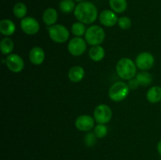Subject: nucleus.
<instances>
[{
  "instance_id": "1",
  "label": "nucleus",
  "mask_w": 161,
  "mask_h": 160,
  "mask_svg": "<svg viewBox=\"0 0 161 160\" xmlns=\"http://www.w3.org/2000/svg\"><path fill=\"white\" fill-rule=\"evenodd\" d=\"M75 18L84 24H92L97 20V9L91 2H81L76 5L74 10Z\"/></svg>"
},
{
  "instance_id": "2",
  "label": "nucleus",
  "mask_w": 161,
  "mask_h": 160,
  "mask_svg": "<svg viewBox=\"0 0 161 160\" xmlns=\"http://www.w3.org/2000/svg\"><path fill=\"white\" fill-rule=\"evenodd\" d=\"M116 71L118 76L124 80H130L137 75V66L131 59L122 58L117 62Z\"/></svg>"
},
{
  "instance_id": "3",
  "label": "nucleus",
  "mask_w": 161,
  "mask_h": 160,
  "mask_svg": "<svg viewBox=\"0 0 161 160\" xmlns=\"http://www.w3.org/2000/svg\"><path fill=\"white\" fill-rule=\"evenodd\" d=\"M105 32L99 25H92L86 29L85 40L91 45H99L104 42Z\"/></svg>"
},
{
  "instance_id": "4",
  "label": "nucleus",
  "mask_w": 161,
  "mask_h": 160,
  "mask_svg": "<svg viewBox=\"0 0 161 160\" xmlns=\"http://www.w3.org/2000/svg\"><path fill=\"white\" fill-rule=\"evenodd\" d=\"M130 88L128 85L122 81H119L113 84L108 90V96L112 100L119 102L124 100L129 94Z\"/></svg>"
},
{
  "instance_id": "5",
  "label": "nucleus",
  "mask_w": 161,
  "mask_h": 160,
  "mask_svg": "<svg viewBox=\"0 0 161 160\" xmlns=\"http://www.w3.org/2000/svg\"><path fill=\"white\" fill-rule=\"evenodd\" d=\"M48 33L50 39L57 43H64L69 39V31L64 25H52L49 28Z\"/></svg>"
},
{
  "instance_id": "6",
  "label": "nucleus",
  "mask_w": 161,
  "mask_h": 160,
  "mask_svg": "<svg viewBox=\"0 0 161 160\" xmlns=\"http://www.w3.org/2000/svg\"><path fill=\"white\" fill-rule=\"evenodd\" d=\"M112 117H113V111L108 105L102 104L97 105L94 109V119L98 124L108 123L112 119Z\"/></svg>"
},
{
  "instance_id": "7",
  "label": "nucleus",
  "mask_w": 161,
  "mask_h": 160,
  "mask_svg": "<svg viewBox=\"0 0 161 160\" xmlns=\"http://www.w3.org/2000/svg\"><path fill=\"white\" fill-rule=\"evenodd\" d=\"M86 40L81 37H74L68 44V50L72 56H80L86 51Z\"/></svg>"
},
{
  "instance_id": "8",
  "label": "nucleus",
  "mask_w": 161,
  "mask_h": 160,
  "mask_svg": "<svg viewBox=\"0 0 161 160\" xmlns=\"http://www.w3.org/2000/svg\"><path fill=\"white\" fill-rule=\"evenodd\" d=\"M6 67L9 71L14 73H19L25 67V62L22 57L16 53H10L7 55L5 60Z\"/></svg>"
},
{
  "instance_id": "9",
  "label": "nucleus",
  "mask_w": 161,
  "mask_h": 160,
  "mask_svg": "<svg viewBox=\"0 0 161 160\" xmlns=\"http://www.w3.org/2000/svg\"><path fill=\"white\" fill-rule=\"evenodd\" d=\"M155 58L153 55L149 52H142L140 53L135 59V64L137 67L142 71L149 70L152 68L154 65Z\"/></svg>"
},
{
  "instance_id": "10",
  "label": "nucleus",
  "mask_w": 161,
  "mask_h": 160,
  "mask_svg": "<svg viewBox=\"0 0 161 160\" xmlns=\"http://www.w3.org/2000/svg\"><path fill=\"white\" fill-rule=\"evenodd\" d=\"M39 24L36 18L31 17H25L21 19L20 28L24 33L29 35H36L39 31Z\"/></svg>"
},
{
  "instance_id": "11",
  "label": "nucleus",
  "mask_w": 161,
  "mask_h": 160,
  "mask_svg": "<svg viewBox=\"0 0 161 160\" xmlns=\"http://www.w3.org/2000/svg\"><path fill=\"white\" fill-rule=\"evenodd\" d=\"M94 119L91 115H80L75 122V125L79 130L83 132H89L94 128Z\"/></svg>"
},
{
  "instance_id": "12",
  "label": "nucleus",
  "mask_w": 161,
  "mask_h": 160,
  "mask_svg": "<svg viewBox=\"0 0 161 160\" xmlns=\"http://www.w3.org/2000/svg\"><path fill=\"white\" fill-rule=\"evenodd\" d=\"M98 18L100 23L108 28L115 26L118 23V20H119L116 13L113 10H109V9H105V10L102 11L99 14Z\"/></svg>"
},
{
  "instance_id": "13",
  "label": "nucleus",
  "mask_w": 161,
  "mask_h": 160,
  "mask_svg": "<svg viewBox=\"0 0 161 160\" xmlns=\"http://www.w3.org/2000/svg\"><path fill=\"white\" fill-rule=\"evenodd\" d=\"M45 60V52L39 46H35L29 52V61L34 65H40Z\"/></svg>"
},
{
  "instance_id": "14",
  "label": "nucleus",
  "mask_w": 161,
  "mask_h": 160,
  "mask_svg": "<svg viewBox=\"0 0 161 160\" xmlns=\"http://www.w3.org/2000/svg\"><path fill=\"white\" fill-rule=\"evenodd\" d=\"M85 75V71L81 66L75 65L71 67L68 73L69 80L72 83H80L83 79Z\"/></svg>"
},
{
  "instance_id": "15",
  "label": "nucleus",
  "mask_w": 161,
  "mask_h": 160,
  "mask_svg": "<svg viewBox=\"0 0 161 160\" xmlns=\"http://www.w3.org/2000/svg\"><path fill=\"white\" fill-rule=\"evenodd\" d=\"M58 17V12L54 8H47L42 14V20L47 25L52 26L56 24Z\"/></svg>"
},
{
  "instance_id": "16",
  "label": "nucleus",
  "mask_w": 161,
  "mask_h": 160,
  "mask_svg": "<svg viewBox=\"0 0 161 160\" xmlns=\"http://www.w3.org/2000/svg\"><path fill=\"white\" fill-rule=\"evenodd\" d=\"M16 25L9 19H4L0 21V32L5 36H10L15 32Z\"/></svg>"
},
{
  "instance_id": "17",
  "label": "nucleus",
  "mask_w": 161,
  "mask_h": 160,
  "mask_svg": "<svg viewBox=\"0 0 161 160\" xmlns=\"http://www.w3.org/2000/svg\"><path fill=\"white\" fill-rule=\"evenodd\" d=\"M146 99L149 103L156 104L161 101V87L155 86L149 88L146 93Z\"/></svg>"
},
{
  "instance_id": "18",
  "label": "nucleus",
  "mask_w": 161,
  "mask_h": 160,
  "mask_svg": "<svg viewBox=\"0 0 161 160\" xmlns=\"http://www.w3.org/2000/svg\"><path fill=\"white\" fill-rule=\"evenodd\" d=\"M105 51L102 45H93L89 50V56L92 61L98 62L105 57Z\"/></svg>"
},
{
  "instance_id": "19",
  "label": "nucleus",
  "mask_w": 161,
  "mask_h": 160,
  "mask_svg": "<svg viewBox=\"0 0 161 160\" xmlns=\"http://www.w3.org/2000/svg\"><path fill=\"white\" fill-rule=\"evenodd\" d=\"M14 48V41L9 37H5L0 42V50L4 55H9L12 53Z\"/></svg>"
},
{
  "instance_id": "20",
  "label": "nucleus",
  "mask_w": 161,
  "mask_h": 160,
  "mask_svg": "<svg viewBox=\"0 0 161 160\" xmlns=\"http://www.w3.org/2000/svg\"><path fill=\"white\" fill-rule=\"evenodd\" d=\"M109 6L112 10L117 13H122L127 9V0H109Z\"/></svg>"
},
{
  "instance_id": "21",
  "label": "nucleus",
  "mask_w": 161,
  "mask_h": 160,
  "mask_svg": "<svg viewBox=\"0 0 161 160\" xmlns=\"http://www.w3.org/2000/svg\"><path fill=\"white\" fill-rule=\"evenodd\" d=\"M13 13L17 18L23 19L25 18L28 13V8L25 3H17L14 5L13 8Z\"/></svg>"
},
{
  "instance_id": "22",
  "label": "nucleus",
  "mask_w": 161,
  "mask_h": 160,
  "mask_svg": "<svg viewBox=\"0 0 161 160\" xmlns=\"http://www.w3.org/2000/svg\"><path fill=\"white\" fill-rule=\"evenodd\" d=\"M136 78L138 80V83L140 86H148L152 83L153 82V76L147 72H139L136 75Z\"/></svg>"
},
{
  "instance_id": "23",
  "label": "nucleus",
  "mask_w": 161,
  "mask_h": 160,
  "mask_svg": "<svg viewBox=\"0 0 161 160\" xmlns=\"http://www.w3.org/2000/svg\"><path fill=\"white\" fill-rule=\"evenodd\" d=\"M75 4L74 0H61L59 4L60 10L64 13H69L75 10Z\"/></svg>"
},
{
  "instance_id": "24",
  "label": "nucleus",
  "mask_w": 161,
  "mask_h": 160,
  "mask_svg": "<svg viewBox=\"0 0 161 160\" xmlns=\"http://www.w3.org/2000/svg\"><path fill=\"white\" fill-rule=\"evenodd\" d=\"M71 31H72V33L75 36V37H81V36L85 35L86 31V27H85L84 24L79 21L75 22V23L72 25Z\"/></svg>"
},
{
  "instance_id": "25",
  "label": "nucleus",
  "mask_w": 161,
  "mask_h": 160,
  "mask_svg": "<svg viewBox=\"0 0 161 160\" xmlns=\"http://www.w3.org/2000/svg\"><path fill=\"white\" fill-rule=\"evenodd\" d=\"M108 133V128L105 124H97L94 127V134L97 138H104Z\"/></svg>"
},
{
  "instance_id": "26",
  "label": "nucleus",
  "mask_w": 161,
  "mask_h": 160,
  "mask_svg": "<svg viewBox=\"0 0 161 160\" xmlns=\"http://www.w3.org/2000/svg\"><path fill=\"white\" fill-rule=\"evenodd\" d=\"M118 25L119 28L123 30H127L131 27V20L129 17H119L118 20Z\"/></svg>"
},
{
  "instance_id": "27",
  "label": "nucleus",
  "mask_w": 161,
  "mask_h": 160,
  "mask_svg": "<svg viewBox=\"0 0 161 160\" xmlns=\"http://www.w3.org/2000/svg\"><path fill=\"white\" fill-rule=\"evenodd\" d=\"M97 137L95 136L94 133H88L84 138L85 144L87 147H93L97 142Z\"/></svg>"
},
{
  "instance_id": "28",
  "label": "nucleus",
  "mask_w": 161,
  "mask_h": 160,
  "mask_svg": "<svg viewBox=\"0 0 161 160\" xmlns=\"http://www.w3.org/2000/svg\"><path fill=\"white\" fill-rule=\"evenodd\" d=\"M127 85H128L130 89H136L138 87V86H140L136 78H133L129 80L128 84Z\"/></svg>"
},
{
  "instance_id": "29",
  "label": "nucleus",
  "mask_w": 161,
  "mask_h": 160,
  "mask_svg": "<svg viewBox=\"0 0 161 160\" xmlns=\"http://www.w3.org/2000/svg\"><path fill=\"white\" fill-rule=\"evenodd\" d=\"M157 151H158V153L161 155V140L157 144Z\"/></svg>"
},
{
  "instance_id": "30",
  "label": "nucleus",
  "mask_w": 161,
  "mask_h": 160,
  "mask_svg": "<svg viewBox=\"0 0 161 160\" xmlns=\"http://www.w3.org/2000/svg\"><path fill=\"white\" fill-rule=\"evenodd\" d=\"M74 1H75V2H80V3H81V2H84L85 0H74Z\"/></svg>"
}]
</instances>
